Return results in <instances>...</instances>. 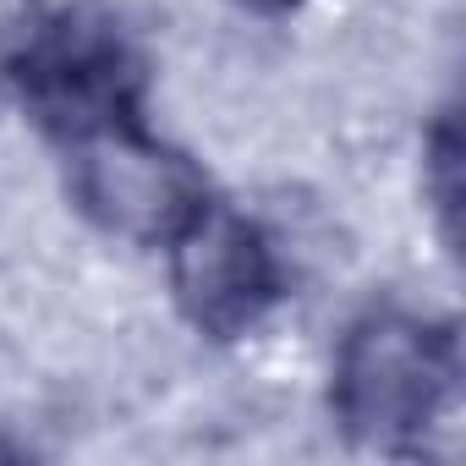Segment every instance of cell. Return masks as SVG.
<instances>
[{
	"label": "cell",
	"instance_id": "cell-1",
	"mask_svg": "<svg viewBox=\"0 0 466 466\" xmlns=\"http://www.w3.org/2000/svg\"><path fill=\"white\" fill-rule=\"evenodd\" d=\"M455 335L411 313H368L335 351V417L373 450H411L455 406Z\"/></svg>",
	"mask_w": 466,
	"mask_h": 466
},
{
	"label": "cell",
	"instance_id": "cell-2",
	"mask_svg": "<svg viewBox=\"0 0 466 466\" xmlns=\"http://www.w3.org/2000/svg\"><path fill=\"white\" fill-rule=\"evenodd\" d=\"M12 83L34 110V121L61 143L105 121L137 116L143 99V66L132 39L116 28V17L88 6H66L34 23L12 61Z\"/></svg>",
	"mask_w": 466,
	"mask_h": 466
},
{
	"label": "cell",
	"instance_id": "cell-3",
	"mask_svg": "<svg viewBox=\"0 0 466 466\" xmlns=\"http://www.w3.org/2000/svg\"><path fill=\"white\" fill-rule=\"evenodd\" d=\"M66 181L88 219L143 248H165L176 230L208 203L203 170L159 143L143 116L105 121L83 137H66Z\"/></svg>",
	"mask_w": 466,
	"mask_h": 466
},
{
	"label": "cell",
	"instance_id": "cell-4",
	"mask_svg": "<svg viewBox=\"0 0 466 466\" xmlns=\"http://www.w3.org/2000/svg\"><path fill=\"white\" fill-rule=\"evenodd\" d=\"M165 248L181 313L214 340L248 335L280 297V264L269 237L230 203L208 198Z\"/></svg>",
	"mask_w": 466,
	"mask_h": 466
},
{
	"label": "cell",
	"instance_id": "cell-5",
	"mask_svg": "<svg viewBox=\"0 0 466 466\" xmlns=\"http://www.w3.org/2000/svg\"><path fill=\"white\" fill-rule=\"evenodd\" d=\"M248 6H264V12H286V6H297V0H248Z\"/></svg>",
	"mask_w": 466,
	"mask_h": 466
}]
</instances>
